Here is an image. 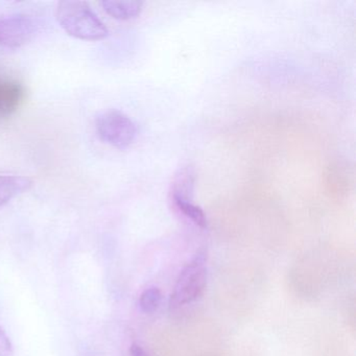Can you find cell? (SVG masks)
Segmentation results:
<instances>
[{
    "instance_id": "cell-10",
    "label": "cell",
    "mask_w": 356,
    "mask_h": 356,
    "mask_svg": "<svg viewBox=\"0 0 356 356\" xmlns=\"http://www.w3.org/2000/svg\"><path fill=\"white\" fill-rule=\"evenodd\" d=\"M161 291L157 287H149L141 293L139 306L145 314H153L161 303Z\"/></svg>"
},
{
    "instance_id": "cell-5",
    "label": "cell",
    "mask_w": 356,
    "mask_h": 356,
    "mask_svg": "<svg viewBox=\"0 0 356 356\" xmlns=\"http://www.w3.org/2000/svg\"><path fill=\"white\" fill-rule=\"evenodd\" d=\"M24 97V87L17 82L0 81V118L11 116Z\"/></svg>"
},
{
    "instance_id": "cell-4",
    "label": "cell",
    "mask_w": 356,
    "mask_h": 356,
    "mask_svg": "<svg viewBox=\"0 0 356 356\" xmlns=\"http://www.w3.org/2000/svg\"><path fill=\"white\" fill-rule=\"evenodd\" d=\"M35 34V24L26 15L0 18V45L8 49H19L29 42Z\"/></svg>"
},
{
    "instance_id": "cell-2",
    "label": "cell",
    "mask_w": 356,
    "mask_h": 356,
    "mask_svg": "<svg viewBox=\"0 0 356 356\" xmlns=\"http://www.w3.org/2000/svg\"><path fill=\"white\" fill-rule=\"evenodd\" d=\"M206 264L207 254L205 251H199L181 270L174 291L170 295V307L172 309L191 303L204 293L207 284Z\"/></svg>"
},
{
    "instance_id": "cell-7",
    "label": "cell",
    "mask_w": 356,
    "mask_h": 356,
    "mask_svg": "<svg viewBox=\"0 0 356 356\" xmlns=\"http://www.w3.org/2000/svg\"><path fill=\"white\" fill-rule=\"evenodd\" d=\"M32 185V180L26 177L0 176V207L28 191Z\"/></svg>"
},
{
    "instance_id": "cell-6",
    "label": "cell",
    "mask_w": 356,
    "mask_h": 356,
    "mask_svg": "<svg viewBox=\"0 0 356 356\" xmlns=\"http://www.w3.org/2000/svg\"><path fill=\"white\" fill-rule=\"evenodd\" d=\"M102 7L108 15L114 19L131 20L140 15L143 11V3L135 0H105L102 1Z\"/></svg>"
},
{
    "instance_id": "cell-13",
    "label": "cell",
    "mask_w": 356,
    "mask_h": 356,
    "mask_svg": "<svg viewBox=\"0 0 356 356\" xmlns=\"http://www.w3.org/2000/svg\"><path fill=\"white\" fill-rule=\"evenodd\" d=\"M81 356H90V355H88V354H83V355H81Z\"/></svg>"
},
{
    "instance_id": "cell-1",
    "label": "cell",
    "mask_w": 356,
    "mask_h": 356,
    "mask_svg": "<svg viewBox=\"0 0 356 356\" xmlns=\"http://www.w3.org/2000/svg\"><path fill=\"white\" fill-rule=\"evenodd\" d=\"M56 18L70 36L79 40L99 41L109 36L105 24L84 1H61L58 3Z\"/></svg>"
},
{
    "instance_id": "cell-8",
    "label": "cell",
    "mask_w": 356,
    "mask_h": 356,
    "mask_svg": "<svg viewBox=\"0 0 356 356\" xmlns=\"http://www.w3.org/2000/svg\"><path fill=\"white\" fill-rule=\"evenodd\" d=\"M170 203L177 211L180 212L182 216L191 220L193 224L197 225L200 228H207L208 220L205 212L203 211L201 207L195 205L193 200L172 195H170Z\"/></svg>"
},
{
    "instance_id": "cell-9",
    "label": "cell",
    "mask_w": 356,
    "mask_h": 356,
    "mask_svg": "<svg viewBox=\"0 0 356 356\" xmlns=\"http://www.w3.org/2000/svg\"><path fill=\"white\" fill-rule=\"evenodd\" d=\"M195 172L191 166H183L175 175L170 185V195L193 200L195 191Z\"/></svg>"
},
{
    "instance_id": "cell-11",
    "label": "cell",
    "mask_w": 356,
    "mask_h": 356,
    "mask_svg": "<svg viewBox=\"0 0 356 356\" xmlns=\"http://www.w3.org/2000/svg\"><path fill=\"white\" fill-rule=\"evenodd\" d=\"M14 350L11 339L3 327L0 326V356H13Z\"/></svg>"
},
{
    "instance_id": "cell-12",
    "label": "cell",
    "mask_w": 356,
    "mask_h": 356,
    "mask_svg": "<svg viewBox=\"0 0 356 356\" xmlns=\"http://www.w3.org/2000/svg\"><path fill=\"white\" fill-rule=\"evenodd\" d=\"M130 354L131 356H149L145 350L137 343H133L130 349Z\"/></svg>"
},
{
    "instance_id": "cell-3",
    "label": "cell",
    "mask_w": 356,
    "mask_h": 356,
    "mask_svg": "<svg viewBox=\"0 0 356 356\" xmlns=\"http://www.w3.org/2000/svg\"><path fill=\"white\" fill-rule=\"evenodd\" d=\"M97 131L104 143L120 149L130 147L137 136L135 122L118 110L102 113L97 120Z\"/></svg>"
}]
</instances>
